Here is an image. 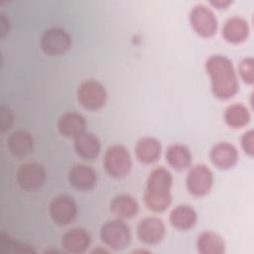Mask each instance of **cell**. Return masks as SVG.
<instances>
[{"label": "cell", "mask_w": 254, "mask_h": 254, "mask_svg": "<svg viewBox=\"0 0 254 254\" xmlns=\"http://www.w3.org/2000/svg\"><path fill=\"white\" fill-rule=\"evenodd\" d=\"M205 69L210 78L212 94L222 100L233 97L239 83L232 62L225 56L213 55L205 62Z\"/></svg>", "instance_id": "cell-1"}, {"label": "cell", "mask_w": 254, "mask_h": 254, "mask_svg": "<svg viewBox=\"0 0 254 254\" xmlns=\"http://www.w3.org/2000/svg\"><path fill=\"white\" fill-rule=\"evenodd\" d=\"M173 187V176L164 167L154 169L147 179L144 191L146 206L154 212H163L172 203L171 190Z\"/></svg>", "instance_id": "cell-2"}, {"label": "cell", "mask_w": 254, "mask_h": 254, "mask_svg": "<svg viewBox=\"0 0 254 254\" xmlns=\"http://www.w3.org/2000/svg\"><path fill=\"white\" fill-rule=\"evenodd\" d=\"M103 167L105 172L114 179L126 177L132 169V159L128 149L119 144L110 146L104 154Z\"/></svg>", "instance_id": "cell-3"}, {"label": "cell", "mask_w": 254, "mask_h": 254, "mask_svg": "<svg viewBox=\"0 0 254 254\" xmlns=\"http://www.w3.org/2000/svg\"><path fill=\"white\" fill-rule=\"evenodd\" d=\"M100 239L110 249L118 251L126 248L131 240L129 226L119 218L106 221L100 228Z\"/></svg>", "instance_id": "cell-4"}, {"label": "cell", "mask_w": 254, "mask_h": 254, "mask_svg": "<svg viewBox=\"0 0 254 254\" xmlns=\"http://www.w3.org/2000/svg\"><path fill=\"white\" fill-rule=\"evenodd\" d=\"M76 98L84 109L96 111L104 107L107 101V91L99 81L87 79L77 87Z\"/></svg>", "instance_id": "cell-5"}, {"label": "cell", "mask_w": 254, "mask_h": 254, "mask_svg": "<svg viewBox=\"0 0 254 254\" xmlns=\"http://www.w3.org/2000/svg\"><path fill=\"white\" fill-rule=\"evenodd\" d=\"M214 178L212 171L203 164L191 167L186 179L188 191L196 197L206 195L211 190Z\"/></svg>", "instance_id": "cell-6"}, {"label": "cell", "mask_w": 254, "mask_h": 254, "mask_svg": "<svg viewBox=\"0 0 254 254\" xmlns=\"http://www.w3.org/2000/svg\"><path fill=\"white\" fill-rule=\"evenodd\" d=\"M190 23L193 31L202 38L214 36L218 29V22L213 11L202 5H195L190 13Z\"/></svg>", "instance_id": "cell-7"}, {"label": "cell", "mask_w": 254, "mask_h": 254, "mask_svg": "<svg viewBox=\"0 0 254 254\" xmlns=\"http://www.w3.org/2000/svg\"><path fill=\"white\" fill-rule=\"evenodd\" d=\"M49 213L52 220L57 225H68L76 218L77 205L72 196L68 194H59L50 202Z\"/></svg>", "instance_id": "cell-8"}, {"label": "cell", "mask_w": 254, "mask_h": 254, "mask_svg": "<svg viewBox=\"0 0 254 254\" xmlns=\"http://www.w3.org/2000/svg\"><path fill=\"white\" fill-rule=\"evenodd\" d=\"M69 34L59 27H52L46 30L41 37V48L46 55L62 56L65 54L71 46Z\"/></svg>", "instance_id": "cell-9"}, {"label": "cell", "mask_w": 254, "mask_h": 254, "mask_svg": "<svg viewBox=\"0 0 254 254\" xmlns=\"http://www.w3.org/2000/svg\"><path fill=\"white\" fill-rule=\"evenodd\" d=\"M47 177L45 167L37 162H29L19 166L16 180L19 187L27 191L39 190L45 183Z\"/></svg>", "instance_id": "cell-10"}, {"label": "cell", "mask_w": 254, "mask_h": 254, "mask_svg": "<svg viewBox=\"0 0 254 254\" xmlns=\"http://www.w3.org/2000/svg\"><path fill=\"white\" fill-rule=\"evenodd\" d=\"M166 235V225L164 221L156 216L142 218L137 225V237L148 245L160 243Z\"/></svg>", "instance_id": "cell-11"}, {"label": "cell", "mask_w": 254, "mask_h": 254, "mask_svg": "<svg viewBox=\"0 0 254 254\" xmlns=\"http://www.w3.org/2000/svg\"><path fill=\"white\" fill-rule=\"evenodd\" d=\"M91 243L90 234L81 227H75L65 231L61 239L64 252L69 254H81L85 252Z\"/></svg>", "instance_id": "cell-12"}, {"label": "cell", "mask_w": 254, "mask_h": 254, "mask_svg": "<svg viewBox=\"0 0 254 254\" xmlns=\"http://www.w3.org/2000/svg\"><path fill=\"white\" fill-rule=\"evenodd\" d=\"M239 154L236 147L228 142H218L209 152L211 163L220 170H228L236 165Z\"/></svg>", "instance_id": "cell-13"}, {"label": "cell", "mask_w": 254, "mask_h": 254, "mask_svg": "<svg viewBox=\"0 0 254 254\" xmlns=\"http://www.w3.org/2000/svg\"><path fill=\"white\" fill-rule=\"evenodd\" d=\"M68 182L77 190L86 191L94 188L97 182L96 172L89 166L76 164L68 172Z\"/></svg>", "instance_id": "cell-14"}, {"label": "cell", "mask_w": 254, "mask_h": 254, "mask_svg": "<svg viewBox=\"0 0 254 254\" xmlns=\"http://www.w3.org/2000/svg\"><path fill=\"white\" fill-rule=\"evenodd\" d=\"M57 127L64 137L74 139L85 132L86 121L80 113L69 111L64 113L59 118Z\"/></svg>", "instance_id": "cell-15"}, {"label": "cell", "mask_w": 254, "mask_h": 254, "mask_svg": "<svg viewBox=\"0 0 254 254\" xmlns=\"http://www.w3.org/2000/svg\"><path fill=\"white\" fill-rule=\"evenodd\" d=\"M249 32L248 22L240 16L228 18L222 28V36L230 44L243 43L248 38Z\"/></svg>", "instance_id": "cell-16"}, {"label": "cell", "mask_w": 254, "mask_h": 254, "mask_svg": "<svg viewBox=\"0 0 254 254\" xmlns=\"http://www.w3.org/2000/svg\"><path fill=\"white\" fill-rule=\"evenodd\" d=\"M7 147L14 157L25 158L34 152V138L27 131L17 130L8 137Z\"/></svg>", "instance_id": "cell-17"}, {"label": "cell", "mask_w": 254, "mask_h": 254, "mask_svg": "<svg viewBox=\"0 0 254 254\" xmlns=\"http://www.w3.org/2000/svg\"><path fill=\"white\" fill-rule=\"evenodd\" d=\"M73 140H74L73 142L74 152L79 158L83 160L91 161L96 159L99 156L101 145H100V141L94 134L89 132H84L78 137L74 138Z\"/></svg>", "instance_id": "cell-18"}, {"label": "cell", "mask_w": 254, "mask_h": 254, "mask_svg": "<svg viewBox=\"0 0 254 254\" xmlns=\"http://www.w3.org/2000/svg\"><path fill=\"white\" fill-rule=\"evenodd\" d=\"M161 143L154 137H143L135 146V155L137 160L145 165H150L158 161L161 156Z\"/></svg>", "instance_id": "cell-19"}, {"label": "cell", "mask_w": 254, "mask_h": 254, "mask_svg": "<svg viewBox=\"0 0 254 254\" xmlns=\"http://www.w3.org/2000/svg\"><path fill=\"white\" fill-rule=\"evenodd\" d=\"M109 208L116 218L124 220L132 218L138 213L139 203L132 195L120 193L112 198Z\"/></svg>", "instance_id": "cell-20"}, {"label": "cell", "mask_w": 254, "mask_h": 254, "mask_svg": "<svg viewBox=\"0 0 254 254\" xmlns=\"http://www.w3.org/2000/svg\"><path fill=\"white\" fill-rule=\"evenodd\" d=\"M169 219L173 227L178 230L186 231L196 224L197 213L191 206L181 204L171 211Z\"/></svg>", "instance_id": "cell-21"}, {"label": "cell", "mask_w": 254, "mask_h": 254, "mask_svg": "<svg viewBox=\"0 0 254 254\" xmlns=\"http://www.w3.org/2000/svg\"><path fill=\"white\" fill-rule=\"evenodd\" d=\"M191 153L190 149L183 144H172L166 151V161L177 171L188 169L191 164Z\"/></svg>", "instance_id": "cell-22"}, {"label": "cell", "mask_w": 254, "mask_h": 254, "mask_svg": "<svg viewBox=\"0 0 254 254\" xmlns=\"http://www.w3.org/2000/svg\"><path fill=\"white\" fill-rule=\"evenodd\" d=\"M196 248L200 254H222L225 252V242L218 233L206 230L197 236Z\"/></svg>", "instance_id": "cell-23"}, {"label": "cell", "mask_w": 254, "mask_h": 254, "mask_svg": "<svg viewBox=\"0 0 254 254\" xmlns=\"http://www.w3.org/2000/svg\"><path fill=\"white\" fill-rule=\"evenodd\" d=\"M227 126L232 129H240L246 126L251 118L249 109L242 103H233L229 105L223 115Z\"/></svg>", "instance_id": "cell-24"}, {"label": "cell", "mask_w": 254, "mask_h": 254, "mask_svg": "<svg viewBox=\"0 0 254 254\" xmlns=\"http://www.w3.org/2000/svg\"><path fill=\"white\" fill-rule=\"evenodd\" d=\"M238 72L241 79L247 83L252 84L254 81V60L251 57L243 59L238 65Z\"/></svg>", "instance_id": "cell-25"}, {"label": "cell", "mask_w": 254, "mask_h": 254, "mask_svg": "<svg viewBox=\"0 0 254 254\" xmlns=\"http://www.w3.org/2000/svg\"><path fill=\"white\" fill-rule=\"evenodd\" d=\"M241 147L243 151L250 157L254 154V132L253 130L246 131L241 137Z\"/></svg>", "instance_id": "cell-26"}, {"label": "cell", "mask_w": 254, "mask_h": 254, "mask_svg": "<svg viewBox=\"0 0 254 254\" xmlns=\"http://www.w3.org/2000/svg\"><path fill=\"white\" fill-rule=\"evenodd\" d=\"M1 112H0V125H1V131L5 132L9 130L13 124V114L11 110L4 105L1 106Z\"/></svg>", "instance_id": "cell-27"}, {"label": "cell", "mask_w": 254, "mask_h": 254, "mask_svg": "<svg viewBox=\"0 0 254 254\" xmlns=\"http://www.w3.org/2000/svg\"><path fill=\"white\" fill-rule=\"evenodd\" d=\"M231 1L228 0H215V1H210V4L214 7H216L217 9H225L227 8L229 5H231Z\"/></svg>", "instance_id": "cell-28"}]
</instances>
